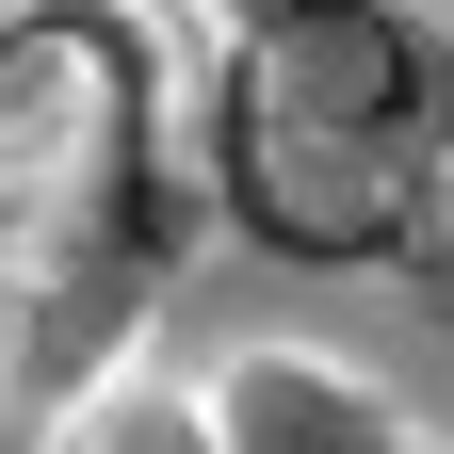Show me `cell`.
I'll list each match as a JSON object with an SVG mask.
<instances>
[{"label":"cell","mask_w":454,"mask_h":454,"mask_svg":"<svg viewBox=\"0 0 454 454\" xmlns=\"http://www.w3.org/2000/svg\"><path fill=\"white\" fill-rule=\"evenodd\" d=\"M66 454H227V422L195 406V389H162V373H114L98 406L66 422Z\"/></svg>","instance_id":"cell-1"}]
</instances>
